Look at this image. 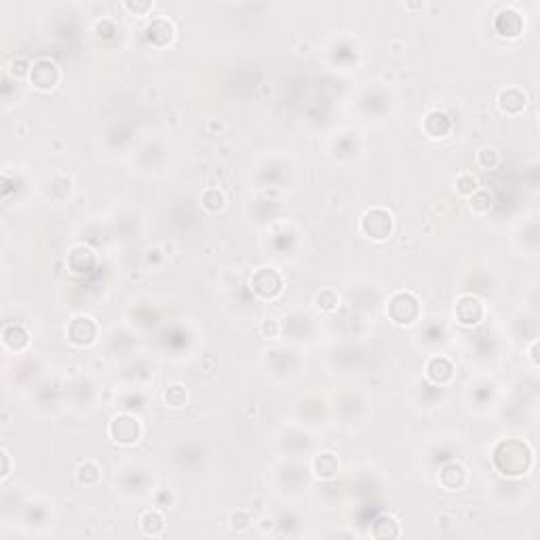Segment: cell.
I'll return each instance as SVG.
<instances>
[{"mask_svg": "<svg viewBox=\"0 0 540 540\" xmlns=\"http://www.w3.org/2000/svg\"><path fill=\"white\" fill-rule=\"evenodd\" d=\"M317 306H319L321 310H327V313L336 310V308H338V296H336V291H332V289L321 291V294L317 296Z\"/></svg>", "mask_w": 540, "mask_h": 540, "instance_id": "26", "label": "cell"}, {"mask_svg": "<svg viewBox=\"0 0 540 540\" xmlns=\"http://www.w3.org/2000/svg\"><path fill=\"white\" fill-rule=\"evenodd\" d=\"M97 334H99V327L95 323L93 317H87V315H76L70 323H68V329H65V336L68 340L74 344V346H91L95 340H97Z\"/></svg>", "mask_w": 540, "mask_h": 540, "instance_id": "6", "label": "cell"}, {"mask_svg": "<svg viewBox=\"0 0 540 540\" xmlns=\"http://www.w3.org/2000/svg\"><path fill=\"white\" fill-rule=\"evenodd\" d=\"M146 38L154 46H165L173 40V25L165 17H158L146 27Z\"/></svg>", "mask_w": 540, "mask_h": 540, "instance_id": "16", "label": "cell"}, {"mask_svg": "<svg viewBox=\"0 0 540 540\" xmlns=\"http://www.w3.org/2000/svg\"><path fill=\"white\" fill-rule=\"evenodd\" d=\"M249 287L260 300H277L283 294V277L275 268L262 266L251 275Z\"/></svg>", "mask_w": 540, "mask_h": 540, "instance_id": "4", "label": "cell"}, {"mask_svg": "<svg viewBox=\"0 0 540 540\" xmlns=\"http://www.w3.org/2000/svg\"><path fill=\"white\" fill-rule=\"evenodd\" d=\"M2 344H4L6 351L21 353L30 344V334L17 323H6L4 329H2Z\"/></svg>", "mask_w": 540, "mask_h": 540, "instance_id": "15", "label": "cell"}, {"mask_svg": "<svg viewBox=\"0 0 540 540\" xmlns=\"http://www.w3.org/2000/svg\"><path fill=\"white\" fill-rule=\"evenodd\" d=\"M536 346H539V342L534 340V342L530 344V359H532V363H534V368L539 365V359H536Z\"/></svg>", "mask_w": 540, "mask_h": 540, "instance_id": "31", "label": "cell"}, {"mask_svg": "<svg viewBox=\"0 0 540 540\" xmlns=\"http://www.w3.org/2000/svg\"><path fill=\"white\" fill-rule=\"evenodd\" d=\"M427 378L433 382V384H450L454 380V374H456V368L454 363L448 359V357H441V355H435L427 361Z\"/></svg>", "mask_w": 540, "mask_h": 540, "instance_id": "9", "label": "cell"}, {"mask_svg": "<svg viewBox=\"0 0 540 540\" xmlns=\"http://www.w3.org/2000/svg\"><path fill=\"white\" fill-rule=\"evenodd\" d=\"M439 482L446 490L450 492H458L467 486L469 482V475H467V469L458 463H448L441 473H439Z\"/></svg>", "mask_w": 540, "mask_h": 540, "instance_id": "14", "label": "cell"}, {"mask_svg": "<svg viewBox=\"0 0 540 540\" xmlns=\"http://www.w3.org/2000/svg\"><path fill=\"white\" fill-rule=\"evenodd\" d=\"M490 207H492V199H490L488 192L477 190V192L471 194V209L475 213H486V211H490Z\"/></svg>", "mask_w": 540, "mask_h": 540, "instance_id": "24", "label": "cell"}, {"mask_svg": "<svg viewBox=\"0 0 540 540\" xmlns=\"http://www.w3.org/2000/svg\"><path fill=\"white\" fill-rule=\"evenodd\" d=\"M387 313L395 325H414L420 319V302L412 291H395L389 298Z\"/></svg>", "mask_w": 540, "mask_h": 540, "instance_id": "2", "label": "cell"}, {"mask_svg": "<svg viewBox=\"0 0 540 540\" xmlns=\"http://www.w3.org/2000/svg\"><path fill=\"white\" fill-rule=\"evenodd\" d=\"M454 315H456V321L465 327H473L477 323L484 321L486 317V306L479 298L475 296H460L456 306H454Z\"/></svg>", "mask_w": 540, "mask_h": 540, "instance_id": "8", "label": "cell"}, {"mask_svg": "<svg viewBox=\"0 0 540 540\" xmlns=\"http://www.w3.org/2000/svg\"><path fill=\"white\" fill-rule=\"evenodd\" d=\"M454 188L460 196H471L473 192H477V180L473 177V173H460L454 180Z\"/></svg>", "mask_w": 540, "mask_h": 540, "instance_id": "22", "label": "cell"}, {"mask_svg": "<svg viewBox=\"0 0 540 540\" xmlns=\"http://www.w3.org/2000/svg\"><path fill=\"white\" fill-rule=\"evenodd\" d=\"M142 425L135 416L131 414H118L110 420L108 425V435L114 444L118 446H133L142 439Z\"/></svg>", "mask_w": 540, "mask_h": 540, "instance_id": "5", "label": "cell"}, {"mask_svg": "<svg viewBox=\"0 0 540 540\" xmlns=\"http://www.w3.org/2000/svg\"><path fill=\"white\" fill-rule=\"evenodd\" d=\"M528 106V95L517 89V87H509V89H503L501 95H498V108L505 112V114H522Z\"/></svg>", "mask_w": 540, "mask_h": 540, "instance_id": "13", "label": "cell"}, {"mask_svg": "<svg viewBox=\"0 0 540 540\" xmlns=\"http://www.w3.org/2000/svg\"><path fill=\"white\" fill-rule=\"evenodd\" d=\"M422 131L431 139H441L452 131V118L444 110H431L422 118Z\"/></svg>", "mask_w": 540, "mask_h": 540, "instance_id": "10", "label": "cell"}, {"mask_svg": "<svg viewBox=\"0 0 540 540\" xmlns=\"http://www.w3.org/2000/svg\"><path fill=\"white\" fill-rule=\"evenodd\" d=\"M201 203H203V207H205L207 211H220V209L224 207L226 199H224V194H222L218 188H209V190L203 192Z\"/></svg>", "mask_w": 540, "mask_h": 540, "instance_id": "21", "label": "cell"}, {"mask_svg": "<svg viewBox=\"0 0 540 540\" xmlns=\"http://www.w3.org/2000/svg\"><path fill=\"white\" fill-rule=\"evenodd\" d=\"M2 460H4V467H2V479H6L11 475V456L6 450H2Z\"/></svg>", "mask_w": 540, "mask_h": 540, "instance_id": "30", "label": "cell"}, {"mask_svg": "<svg viewBox=\"0 0 540 540\" xmlns=\"http://www.w3.org/2000/svg\"><path fill=\"white\" fill-rule=\"evenodd\" d=\"M30 82L38 89V91H51L57 87L59 82V68L53 59H36L32 65H30Z\"/></svg>", "mask_w": 540, "mask_h": 540, "instance_id": "7", "label": "cell"}, {"mask_svg": "<svg viewBox=\"0 0 540 540\" xmlns=\"http://www.w3.org/2000/svg\"><path fill=\"white\" fill-rule=\"evenodd\" d=\"M99 473H101L99 467H97L95 463H91V460H87V463H82V465L76 469V479H78L80 486L89 488V486H95V484L101 479Z\"/></svg>", "mask_w": 540, "mask_h": 540, "instance_id": "20", "label": "cell"}, {"mask_svg": "<svg viewBox=\"0 0 540 540\" xmlns=\"http://www.w3.org/2000/svg\"><path fill=\"white\" fill-rule=\"evenodd\" d=\"M498 161H501V156H498V152H496L494 148H490V146L479 148V152H477V165H479L482 169H494V167L498 165Z\"/></svg>", "mask_w": 540, "mask_h": 540, "instance_id": "23", "label": "cell"}, {"mask_svg": "<svg viewBox=\"0 0 540 540\" xmlns=\"http://www.w3.org/2000/svg\"><path fill=\"white\" fill-rule=\"evenodd\" d=\"M340 471V463H338V456L332 454V452H323L319 456H315L313 460V473L321 479H334Z\"/></svg>", "mask_w": 540, "mask_h": 540, "instance_id": "17", "label": "cell"}, {"mask_svg": "<svg viewBox=\"0 0 540 540\" xmlns=\"http://www.w3.org/2000/svg\"><path fill=\"white\" fill-rule=\"evenodd\" d=\"M139 528H142V532L148 534V536H158V534L165 530V517H163V513L156 511V509L144 511V513L139 515Z\"/></svg>", "mask_w": 540, "mask_h": 540, "instance_id": "18", "label": "cell"}, {"mask_svg": "<svg viewBox=\"0 0 540 540\" xmlns=\"http://www.w3.org/2000/svg\"><path fill=\"white\" fill-rule=\"evenodd\" d=\"M496 32L501 36H507V38H517L524 30V17L515 11V8H503L498 15H496Z\"/></svg>", "mask_w": 540, "mask_h": 540, "instance_id": "11", "label": "cell"}, {"mask_svg": "<svg viewBox=\"0 0 540 540\" xmlns=\"http://www.w3.org/2000/svg\"><path fill=\"white\" fill-rule=\"evenodd\" d=\"M262 334H264L266 338H277V336H279V323H277L275 319H266V321L262 323Z\"/></svg>", "mask_w": 540, "mask_h": 540, "instance_id": "28", "label": "cell"}, {"mask_svg": "<svg viewBox=\"0 0 540 540\" xmlns=\"http://www.w3.org/2000/svg\"><path fill=\"white\" fill-rule=\"evenodd\" d=\"M372 534L376 539H397L401 534V528H399V522L393 520L391 515H382L374 522V530Z\"/></svg>", "mask_w": 540, "mask_h": 540, "instance_id": "19", "label": "cell"}, {"mask_svg": "<svg viewBox=\"0 0 540 540\" xmlns=\"http://www.w3.org/2000/svg\"><path fill=\"white\" fill-rule=\"evenodd\" d=\"M125 8L131 13H146L152 8V4L150 2H125Z\"/></svg>", "mask_w": 540, "mask_h": 540, "instance_id": "29", "label": "cell"}, {"mask_svg": "<svg viewBox=\"0 0 540 540\" xmlns=\"http://www.w3.org/2000/svg\"><path fill=\"white\" fill-rule=\"evenodd\" d=\"M95 253L84 245H74L68 253V268L74 275H87L95 268Z\"/></svg>", "mask_w": 540, "mask_h": 540, "instance_id": "12", "label": "cell"}, {"mask_svg": "<svg viewBox=\"0 0 540 540\" xmlns=\"http://www.w3.org/2000/svg\"><path fill=\"white\" fill-rule=\"evenodd\" d=\"M492 460L505 477H522L534 465V450L522 439H505L494 448Z\"/></svg>", "mask_w": 540, "mask_h": 540, "instance_id": "1", "label": "cell"}, {"mask_svg": "<svg viewBox=\"0 0 540 540\" xmlns=\"http://www.w3.org/2000/svg\"><path fill=\"white\" fill-rule=\"evenodd\" d=\"M165 401H167L171 408H182V406L186 403V391H184V387H182V384L169 387L167 393H165Z\"/></svg>", "mask_w": 540, "mask_h": 540, "instance_id": "25", "label": "cell"}, {"mask_svg": "<svg viewBox=\"0 0 540 540\" xmlns=\"http://www.w3.org/2000/svg\"><path fill=\"white\" fill-rule=\"evenodd\" d=\"M361 232L372 239V241H387L393 230H395V220H393V213L382 209V207H374V209H368L363 215H361Z\"/></svg>", "mask_w": 540, "mask_h": 540, "instance_id": "3", "label": "cell"}, {"mask_svg": "<svg viewBox=\"0 0 540 540\" xmlns=\"http://www.w3.org/2000/svg\"><path fill=\"white\" fill-rule=\"evenodd\" d=\"M249 524H251V517H249L245 511H239V513H234V515L230 517V526H232V530H245Z\"/></svg>", "mask_w": 540, "mask_h": 540, "instance_id": "27", "label": "cell"}]
</instances>
